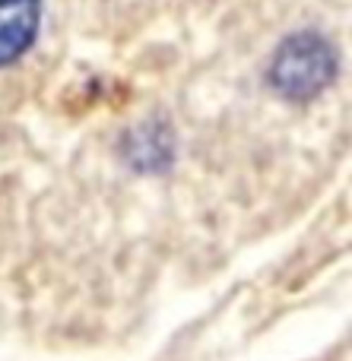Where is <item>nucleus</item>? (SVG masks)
Segmentation results:
<instances>
[{
  "label": "nucleus",
  "instance_id": "nucleus-2",
  "mask_svg": "<svg viewBox=\"0 0 352 361\" xmlns=\"http://www.w3.org/2000/svg\"><path fill=\"white\" fill-rule=\"evenodd\" d=\"M42 29V0H0V67L23 61Z\"/></svg>",
  "mask_w": 352,
  "mask_h": 361
},
{
  "label": "nucleus",
  "instance_id": "nucleus-1",
  "mask_svg": "<svg viewBox=\"0 0 352 361\" xmlns=\"http://www.w3.org/2000/svg\"><path fill=\"white\" fill-rule=\"evenodd\" d=\"M336 76V54L321 35L298 32L277 48L270 63V86L283 99H317Z\"/></svg>",
  "mask_w": 352,
  "mask_h": 361
}]
</instances>
